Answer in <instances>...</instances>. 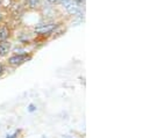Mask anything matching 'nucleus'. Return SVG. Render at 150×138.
Returning a JSON list of instances; mask_svg holds the SVG:
<instances>
[{
	"instance_id": "1",
	"label": "nucleus",
	"mask_w": 150,
	"mask_h": 138,
	"mask_svg": "<svg viewBox=\"0 0 150 138\" xmlns=\"http://www.w3.org/2000/svg\"><path fill=\"white\" fill-rule=\"evenodd\" d=\"M29 59H30V56H28L27 54H22V55H15V56L11 57L8 59V63L11 65H20V64H22Z\"/></svg>"
},
{
	"instance_id": "2",
	"label": "nucleus",
	"mask_w": 150,
	"mask_h": 138,
	"mask_svg": "<svg viewBox=\"0 0 150 138\" xmlns=\"http://www.w3.org/2000/svg\"><path fill=\"white\" fill-rule=\"evenodd\" d=\"M57 28V25L56 23H50V25H42L38 28H35V33L41 35H45V34H50L52 33L55 29Z\"/></svg>"
},
{
	"instance_id": "3",
	"label": "nucleus",
	"mask_w": 150,
	"mask_h": 138,
	"mask_svg": "<svg viewBox=\"0 0 150 138\" xmlns=\"http://www.w3.org/2000/svg\"><path fill=\"white\" fill-rule=\"evenodd\" d=\"M9 49H11V43L7 42V41H1V43H0V56L2 57L5 55H7Z\"/></svg>"
},
{
	"instance_id": "4",
	"label": "nucleus",
	"mask_w": 150,
	"mask_h": 138,
	"mask_svg": "<svg viewBox=\"0 0 150 138\" xmlns=\"http://www.w3.org/2000/svg\"><path fill=\"white\" fill-rule=\"evenodd\" d=\"M8 35H9V32H8V29L6 27L0 28V42L1 41H6V38L8 37Z\"/></svg>"
},
{
	"instance_id": "5",
	"label": "nucleus",
	"mask_w": 150,
	"mask_h": 138,
	"mask_svg": "<svg viewBox=\"0 0 150 138\" xmlns=\"http://www.w3.org/2000/svg\"><path fill=\"white\" fill-rule=\"evenodd\" d=\"M26 2L30 8H36L40 4V0H26Z\"/></svg>"
},
{
	"instance_id": "6",
	"label": "nucleus",
	"mask_w": 150,
	"mask_h": 138,
	"mask_svg": "<svg viewBox=\"0 0 150 138\" xmlns=\"http://www.w3.org/2000/svg\"><path fill=\"white\" fill-rule=\"evenodd\" d=\"M0 4H1L4 7H9V5H11V0H0Z\"/></svg>"
},
{
	"instance_id": "7",
	"label": "nucleus",
	"mask_w": 150,
	"mask_h": 138,
	"mask_svg": "<svg viewBox=\"0 0 150 138\" xmlns=\"http://www.w3.org/2000/svg\"><path fill=\"white\" fill-rule=\"evenodd\" d=\"M18 134H19V132H18V131H15V132H14L13 135H8V136H7L6 138H16V136H18Z\"/></svg>"
},
{
	"instance_id": "8",
	"label": "nucleus",
	"mask_w": 150,
	"mask_h": 138,
	"mask_svg": "<svg viewBox=\"0 0 150 138\" xmlns=\"http://www.w3.org/2000/svg\"><path fill=\"white\" fill-rule=\"evenodd\" d=\"M35 110V106L34 104H30L29 106V111H34Z\"/></svg>"
},
{
	"instance_id": "9",
	"label": "nucleus",
	"mask_w": 150,
	"mask_h": 138,
	"mask_svg": "<svg viewBox=\"0 0 150 138\" xmlns=\"http://www.w3.org/2000/svg\"><path fill=\"white\" fill-rule=\"evenodd\" d=\"M2 71H4V66H2V65H1V64H0V74H1V73H2Z\"/></svg>"
},
{
	"instance_id": "10",
	"label": "nucleus",
	"mask_w": 150,
	"mask_h": 138,
	"mask_svg": "<svg viewBox=\"0 0 150 138\" xmlns=\"http://www.w3.org/2000/svg\"><path fill=\"white\" fill-rule=\"evenodd\" d=\"M62 1V4H65V2H68V1H70V0H61Z\"/></svg>"
},
{
	"instance_id": "11",
	"label": "nucleus",
	"mask_w": 150,
	"mask_h": 138,
	"mask_svg": "<svg viewBox=\"0 0 150 138\" xmlns=\"http://www.w3.org/2000/svg\"><path fill=\"white\" fill-rule=\"evenodd\" d=\"M48 1H50V2H57L58 0H48Z\"/></svg>"
}]
</instances>
